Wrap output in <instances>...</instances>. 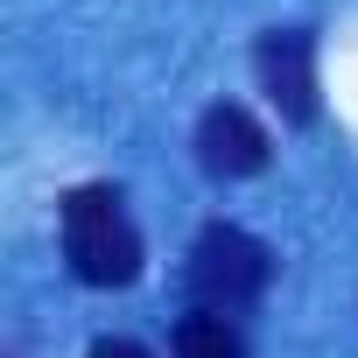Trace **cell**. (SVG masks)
<instances>
[{"label":"cell","mask_w":358,"mask_h":358,"mask_svg":"<svg viewBox=\"0 0 358 358\" xmlns=\"http://www.w3.org/2000/svg\"><path fill=\"white\" fill-rule=\"evenodd\" d=\"M64 260L78 281L92 288H127L141 274V232L127 225L120 211V190L106 183H85L64 197Z\"/></svg>","instance_id":"6da1fadb"},{"label":"cell","mask_w":358,"mask_h":358,"mask_svg":"<svg viewBox=\"0 0 358 358\" xmlns=\"http://www.w3.org/2000/svg\"><path fill=\"white\" fill-rule=\"evenodd\" d=\"M267 281H274V253H267L253 232H239V225H204V232H197V246H190L197 309H225V316H232V309L260 302Z\"/></svg>","instance_id":"7a4b0ae2"},{"label":"cell","mask_w":358,"mask_h":358,"mask_svg":"<svg viewBox=\"0 0 358 358\" xmlns=\"http://www.w3.org/2000/svg\"><path fill=\"white\" fill-rule=\"evenodd\" d=\"M253 71H260V92L281 106L288 127L316 120V36L309 29H267L253 43Z\"/></svg>","instance_id":"3957f363"},{"label":"cell","mask_w":358,"mask_h":358,"mask_svg":"<svg viewBox=\"0 0 358 358\" xmlns=\"http://www.w3.org/2000/svg\"><path fill=\"white\" fill-rule=\"evenodd\" d=\"M267 155H274V141H267V127H260L246 106H232V99L204 106V120H197V162L218 176V183L260 176V169H267Z\"/></svg>","instance_id":"277c9868"},{"label":"cell","mask_w":358,"mask_h":358,"mask_svg":"<svg viewBox=\"0 0 358 358\" xmlns=\"http://www.w3.org/2000/svg\"><path fill=\"white\" fill-rule=\"evenodd\" d=\"M176 358H246V337L225 309H190L176 323Z\"/></svg>","instance_id":"5b68a950"},{"label":"cell","mask_w":358,"mask_h":358,"mask_svg":"<svg viewBox=\"0 0 358 358\" xmlns=\"http://www.w3.org/2000/svg\"><path fill=\"white\" fill-rule=\"evenodd\" d=\"M92 358H148V351H141L134 337H99V344H92Z\"/></svg>","instance_id":"8992f818"}]
</instances>
